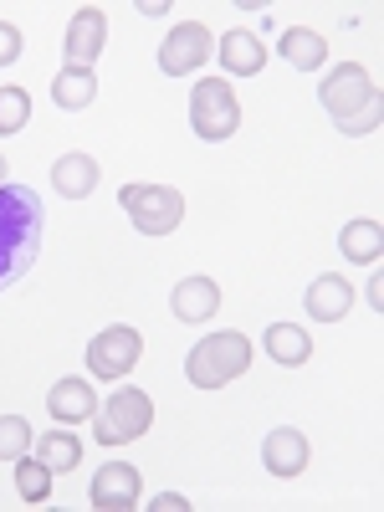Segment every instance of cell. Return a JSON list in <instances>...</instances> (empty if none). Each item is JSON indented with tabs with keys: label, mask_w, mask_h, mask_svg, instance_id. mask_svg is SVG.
I'll return each mask as SVG.
<instances>
[{
	"label": "cell",
	"mask_w": 384,
	"mask_h": 512,
	"mask_svg": "<svg viewBox=\"0 0 384 512\" xmlns=\"http://www.w3.org/2000/svg\"><path fill=\"white\" fill-rule=\"evenodd\" d=\"M41 236H47V210H41L36 190L0 185V292L31 272V262L41 256Z\"/></svg>",
	"instance_id": "cell-1"
},
{
	"label": "cell",
	"mask_w": 384,
	"mask_h": 512,
	"mask_svg": "<svg viewBox=\"0 0 384 512\" xmlns=\"http://www.w3.org/2000/svg\"><path fill=\"white\" fill-rule=\"evenodd\" d=\"M318 103H323V113L338 123V134H349V139L374 134L379 118H384V93H379V82H374L359 62H338V67L323 77Z\"/></svg>",
	"instance_id": "cell-2"
},
{
	"label": "cell",
	"mask_w": 384,
	"mask_h": 512,
	"mask_svg": "<svg viewBox=\"0 0 384 512\" xmlns=\"http://www.w3.org/2000/svg\"><path fill=\"white\" fill-rule=\"evenodd\" d=\"M251 369V338L246 333H210L200 338V344L190 349L185 359V379L195 384V390H221V384L241 379Z\"/></svg>",
	"instance_id": "cell-3"
},
{
	"label": "cell",
	"mask_w": 384,
	"mask_h": 512,
	"mask_svg": "<svg viewBox=\"0 0 384 512\" xmlns=\"http://www.w3.org/2000/svg\"><path fill=\"white\" fill-rule=\"evenodd\" d=\"M190 128L205 144H221L241 128V98L226 77H200L190 88Z\"/></svg>",
	"instance_id": "cell-4"
},
{
	"label": "cell",
	"mask_w": 384,
	"mask_h": 512,
	"mask_svg": "<svg viewBox=\"0 0 384 512\" xmlns=\"http://www.w3.org/2000/svg\"><path fill=\"white\" fill-rule=\"evenodd\" d=\"M118 205L134 221V231H144V236H169L185 221V195L175 185H123Z\"/></svg>",
	"instance_id": "cell-5"
},
{
	"label": "cell",
	"mask_w": 384,
	"mask_h": 512,
	"mask_svg": "<svg viewBox=\"0 0 384 512\" xmlns=\"http://www.w3.org/2000/svg\"><path fill=\"white\" fill-rule=\"evenodd\" d=\"M149 425H154V400H149L144 390H134V384H123V390H113V395L98 405L93 436H98L103 446H128V441H139Z\"/></svg>",
	"instance_id": "cell-6"
},
{
	"label": "cell",
	"mask_w": 384,
	"mask_h": 512,
	"mask_svg": "<svg viewBox=\"0 0 384 512\" xmlns=\"http://www.w3.org/2000/svg\"><path fill=\"white\" fill-rule=\"evenodd\" d=\"M139 359H144V338H139V328H128V323L103 328L88 344V374L93 379H123V374H134Z\"/></svg>",
	"instance_id": "cell-7"
},
{
	"label": "cell",
	"mask_w": 384,
	"mask_h": 512,
	"mask_svg": "<svg viewBox=\"0 0 384 512\" xmlns=\"http://www.w3.org/2000/svg\"><path fill=\"white\" fill-rule=\"evenodd\" d=\"M210 57H216V36H210V26H200V21H180L175 31L164 36V47H159L164 77H190Z\"/></svg>",
	"instance_id": "cell-8"
},
{
	"label": "cell",
	"mask_w": 384,
	"mask_h": 512,
	"mask_svg": "<svg viewBox=\"0 0 384 512\" xmlns=\"http://www.w3.org/2000/svg\"><path fill=\"white\" fill-rule=\"evenodd\" d=\"M103 41H108V16L98 6H82L72 21H67V41H62V52H67V67H93L103 57Z\"/></svg>",
	"instance_id": "cell-9"
},
{
	"label": "cell",
	"mask_w": 384,
	"mask_h": 512,
	"mask_svg": "<svg viewBox=\"0 0 384 512\" xmlns=\"http://www.w3.org/2000/svg\"><path fill=\"white\" fill-rule=\"evenodd\" d=\"M139 492H144V482H139L134 466H128V461H108L103 472L93 477L88 502L98 512H128V507H139Z\"/></svg>",
	"instance_id": "cell-10"
},
{
	"label": "cell",
	"mask_w": 384,
	"mask_h": 512,
	"mask_svg": "<svg viewBox=\"0 0 384 512\" xmlns=\"http://www.w3.org/2000/svg\"><path fill=\"white\" fill-rule=\"evenodd\" d=\"M262 461H267L272 477H303V466H308V436L292 431V425H282V431H272L262 441Z\"/></svg>",
	"instance_id": "cell-11"
},
{
	"label": "cell",
	"mask_w": 384,
	"mask_h": 512,
	"mask_svg": "<svg viewBox=\"0 0 384 512\" xmlns=\"http://www.w3.org/2000/svg\"><path fill=\"white\" fill-rule=\"evenodd\" d=\"M47 410H52V420L77 425V420H93L98 415V395H93L88 379H57L52 390H47Z\"/></svg>",
	"instance_id": "cell-12"
},
{
	"label": "cell",
	"mask_w": 384,
	"mask_h": 512,
	"mask_svg": "<svg viewBox=\"0 0 384 512\" xmlns=\"http://www.w3.org/2000/svg\"><path fill=\"white\" fill-rule=\"evenodd\" d=\"M216 308H221V287L210 277H185L175 297H169V313L180 323H205V318H216Z\"/></svg>",
	"instance_id": "cell-13"
},
{
	"label": "cell",
	"mask_w": 384,
	"mask_h": 512,
	"mask_svg": "<svg viewBox=\"0 0 384 512\" xmlns=\"http://www.w3.org/2000/svg\"><path fill=\"white\" fill-rule=\"evenodd\" d=\"M216 57H221V67H226V72H236V77H256V72L267 67L262 41H256L246 26H236V31H226V36L216 41Z\"/></svg>",
	"instance_id": "cell-14"
},
{
	"label": "cell",
	"mask_w": 384,
	"mask_h": 512,
	"mask_svg": "<svg viewBox=\"0 0 384 512\" xmlns=\"http://www.w3.org/2000/svg\"><path fill=\"white\" fill-rule=\"evenodd\" d=\"M349 308H354V287L338 277V272H323L313 287H308V313L318 318V323H338V318H349Z\"/></svg>",
	"instance_id": "cell-15"
},
{
	"label": "cell",
	"mask_w": 384,
	"mask_h": 512,
	"mask_svg": "<svg viewBox=\"0 0 384 512\" xmlns=\"http://www.w3.org/2000/svg\"><path fill=\"white\" fill-rule=\"evenodd\" d=\"M52 185H57V195H67V200H88V195L98 190V159H93V154H62V159L52 164Z\"/></svg>",
	"instance_id": "cell-16"
},
{
	"label": "cell",
	"mask_w": 384,
	"mask_h": 512,
	"mask_svg": "<svg viewBox=\"0 0 384 512\" xmlns=\"http://www.w3.org/2000/svg\"><path fill=\"white\" fill-rule=\"evenodd\" d=\"M338 251H344L349 262H359V267H374L379 256H384V226H379L374 216L349 221L344 231H338Z\"/></svg>",
	"instance_id": "cell-17"
},
{
	"label": "cell",
	"mask_w": 384,
	"mask_h": 512,
	"mask_svg": "<svg viewBox=\"0 0 384 512\" xmlns=\"http://www.w3.org/2000/svg\"><path fill=\"white\" fill-rule=\"evenodd\" d=\"M282 62H292L297 72H318L328 62V41L308 26H287L282 31Z\"/></svg>",
	"instance_id": "cell-18"
},
{
	"label": "cell",
	"mask_w": 384,
	"mask_h": 512,
	"mask_svg": "<svg viewBox=\"0 0 384 512\" xmlns=\"http://www.w3.org/2000/svg\"><path fill=\"white\" fill-rule=\"evenodd\" d=\"M267 354H272L282 369H297V364L313 359V338L297 328V323H272V328H267Z\"/></svg>",
	"instance_id": "cell-19"
},
{
	"label": "cell",
	"mask_w": 384,
	"mask_h": 512,
	"mask_svg": "<svg viewBox=\"0 0 384 512\" xmlns=\"http://www.w3.org/2000/svg\"><path fill=\"white\" fill-rule=\"evenodd\" d=\"M52 98H57V108H67V113L88 108V103L98 98V77H93V67H62L57 82H52Z\"/></svg>",
	"instance_id": "cell-20"
},
{
	"label": "cell",
	"mask_w": 384,
	"mask_h": 512,
	"mask_svg": "<svg viewBox=\"0 0 384 512\" xmlns=\"http://www.w3.org/2000/svg\"><path fill=\"white\" fill-rule=\"evenodd\" d=\"M16 492H21V502H47L52 497V466L47 461H16Z\"/></svg>",
	"instance_id": "cell-21"
},
{
	"label": "cell",
	"mask_w": 384,
	"mask_h": 512,
	"mask_svg": "<svg viewBox=\"0 0 384 512\" xmlns=\"http://www.w3.org/2000/svg\"><path fill=\"white\" fill-rule=\"evenodd\" d=\"M41 461H47L52 472H72V466L82 461V441L72 431H47L41 436Z\"/></svg>",
	"instance_id": "cell-22"
},
{
	"label": "cell",
	"mask_w": 384,
	"mask_h": 512,
	"mask_svg": "<svg viewBox=\"0 0 384 512\" xmlns=\"http://www.w3.org/2000/svg\"><path fill=\"white\" fill-rule=\"evenodd\" d=\"M31 420L26 415H0V461H21L31 451Z\"/></svg>",
	"instance_id": "cell-23"
},
{
	"label": "cell",
	"mask_w": 384,
	"mask_h": 512,
	"mask_svg": "<svg viewBox=\"0 0 384 512\" xmlns=\"http://www.w3.org/2000/svg\"><path fill=\"white\" fill-rule=\"evenodd\" d=\"M31 123V93L26 88H0V139L21 134Z\"/></svg>",
	"instance_id": "cell-24"
},
{
	"label": "cell",
	"mask_w": 384,
	"mask_h": 512,
	"mask_svg": "<svg viewBox=\"0 0 384 512\" xmlns=\"http://www.w3.org/2000/svg\"><path fill=\"white\" fill-rule=\"evenodd\" d=\"M21 57V31L11 21H0V67H11Z\"/></svg>",
	"instance_id": "cell-25"
},
{
	"label": "cell",
	"mask_w": 384,
	"mask_h": 512,
	"mask_svg": "<svg viewBox=\"0 0 384 512\" xmlns=\"http://www.w3.org/2000/svg\"><path fill=\"white\" fill-rule=\"evenodd\" d=\"M149 507H154V512H190V502H185L180 492H159Z\"/></svg>",
	"instance_id": "cell-26"
},
{
	"label": "cell",
	"mask_w": 384,
	"mask_h": 512,
	"mask_svg": "<svg viewBox=\"0 0 384 512\" xmlns=\"http://www.w3.org/2000/svg\"><path fill=\"white\" fill-rule=\"evenodd\" d=\"M379 292H384V282H379V272H374V277H369V308H374V313L384 308V297H379Z\"/></svg>",
	"instance_id": "cell-27"
},
{
	"label": "cell",
	"mask_w": 384,
	"mask_h": 512,
	"mask_svg": "<svg viewBox=\"0 0 384 512\" xmlns=\"http://www.w3.org/2000/svg\"><path fill=\"white\" fill-rule=\"evenodd\" d=\"M6 175H11V164H6V159H0V185H6Z\"/></svg>",
	"instance_id": "cell-28"
}]
</instances>
